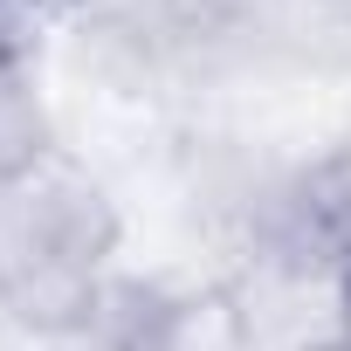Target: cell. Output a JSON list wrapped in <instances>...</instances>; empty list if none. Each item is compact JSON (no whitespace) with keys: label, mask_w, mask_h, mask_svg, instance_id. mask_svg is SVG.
Segmentation results:
<instances>
[{"label":"cell","mask_w":351,"mask_h":351,"mask_svg":"<svg viewBox=\"0 0 351 351\" xmlns=\"http://www.w3.org/2000/svg\"><path fill=\"white\" fill-rule=\"evenodd\" d=\"M117 214L49 145L0 172V310L28 330H76L104 303Z\"/></svg>","instance_id":"1"},{"label":"cell","mask_w":351,"mask_h":351,"mask_svg":"<svg viewBox=\"0 0 351 351\" xmlns=\"http://www.w3.org/2000/svg\"><path fill=\"white\" fill-rule=\"evenodd\" d=\"M282 248L351 282V152L310 165L282 200Z\"/></svg>","instance_id":"2"},{"label":"cell","mask_w":351,"mask_h":351,"mask_svg":"<svg viewBox=\"0 0 351 351\" xmlns=\"http://www.w3.org/2000/svg\"><path fill=\"white\" fill-rule=\"evenodd\" d=\"M337 351H351V282H344V303H337Z\"/></svg>","instance_id":"3"},{"label":"cell","mask_w":351,"mask_h":351,"mask_svg":"<svg viewBox=\"0 0 351 351\" xmlns=\"http://www.w3.org/2000/svg\"><path fill=\"white\" fill-rule=\"evenodd\" d=\"M0 8H49V0H0Z\"/></svg>","instance_id":"4"}]
</instances>
